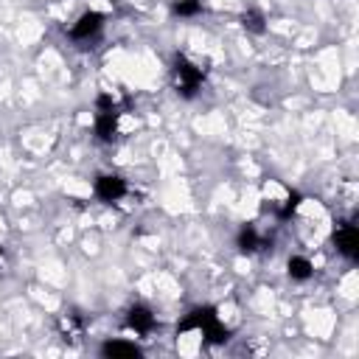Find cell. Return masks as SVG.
I'll use <instances>...</instances> for the list:
<instances>
[{
    "instance_id": "cell-11",
    "label": "cell",
    "mask_w": 359,
    "mask_h": 359,
    "mask_svg": "<svg viewBox=\"0 0 359 359\" xmlns=\"http://www.w3.org/2000/svg\"><path fill=\"white\" fill-rule=\"evenodd\" d=\"M264 22H266V20H264V14H261L258 8H247V11L241 14V25H244V31H250V34H264V31H266Z\"/></svg>"
},
{
    "instance_id": "cell-3",
    "label": "cell",
    "mask_w": 359,
    "mask_h": 359,
    "mask_svg": "<svg viewBox=\"0 0 359 359\" xmlns=\"http://www.w3.org/2000/svg\"><path fill=\"white\" fill-rule=\"evenodd\" d=\"M331 241H334L337 252L345 255L348 261H356V258H359V230H356V224H351V222L337 224Z\"/></svg>"
},
{
    "instance_id": "cell-8",
    "label": "cell",
    "mask_w": 359,
    "mask_h": 359,
    "mask_svg": "<svg viewBox=\"0 0 359 359\" xmlns=\"http://www.w3.org/2000/svg\"><path fill=\"white\" fill-rule=\"evenodd\" d=\"M56 325H59V334L65 342H79L84 337V320L79 314H62Z\"/></svg>"
},
{
    "instance_id": "cell-1",
    "label": "cell",
    "mask_w": 359,
    "mask_h": 359,
    "mask_svg": "<svg viewBox=\"0 0 359 359\" xmlns=\"http://www.w3.org/2000/svg\"><path fill=\"white\" fill-rule=\"evenodd\" d=\"M177 331H180V334H185V331H199V334H202L208 342H213V345L227 342V337H230V331L222 325L219 314H216L210 306H202V309L188 311V317L177 325Z\"/></svg>"
},
{
    "instance_id": "cell-2",
    "label": "cell",
    "mask_w": 359,
    "mask_h": 359,
    "mask_svg": "<svg viewBox=\"0 0 359 359\" xmlns=\"http://www.w3.org/2000/svg\"><path fill=\"white\" fill-rule=\"evenodd\" d=\"M202 79H205V73H202L199 65H194V62H191L188 56H182V53L174 56V65H171V84H174V90H177L182 98H194L196 90L202 87Z\"/></svg>"
},
{
    "instance_id": "cell-13",
    "label": "cell",
    "mask_w": 359,
    "mask_h": 359,
    "mask_svg": "<svg viewBox=\"0 0 359 359\" xmlns=\"http://www.w3.org/2000/svg\"><path fill=\"white\" fill-rule=\"evenodd\" d=\"M297 205H300V194H289V199H286V205L278 210V216H280V219H289V216L297 210Z\"/></svg>"
},
{
    "instance_id": "cell-7",
    "label": "cell",
    "mask_w": 359,
    "mask_h": 359,
    "mask_svg": "<svg viewBox=\"0 0 359 359\" xmlns=\"http://www.w3.org/2000/svg\"><path fill=\"white\" fill-rule=\"evenodd\" d=\"M238 250H241L244 255H255V252L266 250V241H264V236H261L252 224H247V227H241V233H238Z\"/></svg>"
},
{
    "instance_id": "cell-6",
    "label": "cell",
    "mask_w": 359,
    "mask_h": 359,
    "mask_svg": "<svg viewBox=\"0 0 359 359\" xmlns=\"http://www.w3.org/2000/svg\"><path fill=\"white\" fill-rule=\"evenodd\" d=\"M154 325H157V320H154V314H151L146 306H132V309H129V314H126V328H129V331L146 337V334L154 331Z\"/></svg>"
},
{
    "instance_id": "cell-12",
    "label": "cell",
    "mask_w": 359,
    "mask_h": 359,
    "mask_svg": "<svg viewBox=\"0 0 359 359\" xmlns=\"http://www.w3.org/2000/svg\"><path fill=\"white\" fill-rule=\"evenodd\" d=\"M174 14H180V17H194V14H199L202 11V0H174Z\"/></svg>"
},
{
    "instance_id": "cell-4",
    "label": "cell",
    "mask_w": 359,
    "mask_h": 359,
    "mask_svg": "<svg viewBox=\"0 0 359 359\" xmlns=\"http://www.w3.org/2000/svg\"><path fill=\"white\" fill-rule=\"evenodd\" d=\"M101 28H104V14H98V11H84V14L73 22L70 39H76V42H90V39H95V36L101 34Z\"/></svg>"
},
{
    "instance_id": "cell-10",
    "label": "cell",
    "mask_w": 359,
    "mask_h": 359,
    "mask_svg": "<svg viewBox=\"0 0 359 359\" xmlns=\"http://www.w3.org/2000/svg\"><path fill=\"white\" fill-rule=\"evenodd\" d=\"M286 272H289L292 280H309L314 275V264L309 258H303V255H292L289 264H286Z\"/></svg>"
},
{
    "instance_id": "cell-5",
    "label": "cell",
    "mask_w": 359,
    "mask_h": 359,
    "mask_svg": "<svg viewBox=\"0 0 359 359\" xmlns=\"http://www.w3.org/2000/svg\"><path fill=\"white\" fill-rule=\"evenodd\" d=\"M95 196L101 202H109L112 205V202H118V199L126 196V182L118 174H104V177L95 180Z\"/></svg>"
},
{
    "instance_id": "cell-9",
    "label": "cell",
    "mask_w": 359,
    "mask_h": 359,
    "mask_svg": "<svg viewBox=\"0 0 359 359\" xmlns=\"http://www.w3.org/2000/svg\"><path fill=\"white\" fill-rule=\"evenodd\" d=\"M101 353L104 356H112V359H135L140 356V348L135 342H123V339H109L101 345Z\"/></svg>"
}]
</instances>
